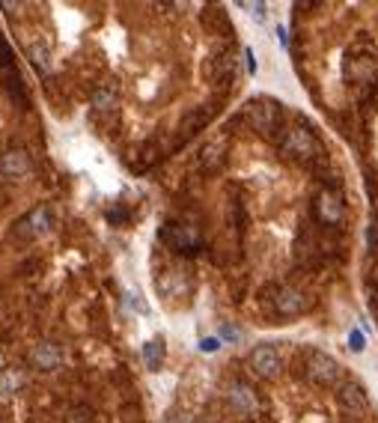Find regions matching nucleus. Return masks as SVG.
I'll return each mask as SVG.
<instances>
[{"label":"nucleus","instance_id":"1","mask_svg":"<svg viewBox=\"0 0 378 423\" xmlns=\"http://www.w3.org/2000/svg\"><path fill=\"white\" fill-rule=\"evenodd\" d=\"M280 152L292 162L304 164V167H313L319 162H325V147L319 140L316 128H310L307 123H298V125H289L280 137Z\"/></svg>","mask_w":378,"mask_h":423},{"label":"nucleus","instance_id":"2","mask_svg":"<svg viewBox=\"0 0 378 423\" xmlns=\"http://www.w3.org/2000/svg\"><path fill=\"white\" fill-rule=\"evenodd\" d=\"M244 120L251 123V128L256 135H263L268 140H280L283 137V105L271 96H259L251 98L244 108Z\"/></svg>","mask_w":378,"mask_h":423},{"label":"nucleus","instance_id":"3","mask_svg":"<svg viewBox=\"0 0 378 423\" xmlns=\"http://www.w3.org/2000/svg\"><path fill=\"white\" fill-rule=\"evenodd\" d=\"M301 373L313 388H337L343 382V363L322 349H307L301 358Z\"/></svg>","mask_w":378,"mask_h":423},{"label":"nucleus","instance_id":"4","mask_svg":"<svg viewBox=\"0 0 378 423\" xmlns=\"http://www.w3.org/2000/svg\"><path fill=\"white\" fill-rule=\"evenodd\" d=\"M375 72H378V54L372 48L370 39L355 42L352 48L345 51V60H343V75L352 86H363L375 81Z\"/></svg>","mask_w":378,"mask_h":423},{"label":"nucleus","instance_id":"5","mask_svg":"<svg viewBox=\"0 0 378 423\" xmlns=\"http://www.w3.org/2000/svg\"><path fill=\"white\" fill-rule=\"evenodd\" d=\"M313 218H316V224L331 227V230L343 227V221H345V197H343L340 188H333V185L319 188L316 197H313Z\"/></svg>","mask_w":378,"mask_h":423},{"label":"nucleus","instance_id":"6","mask_svg":"<svg viewBox=\"0 0 378 423\" xmlns=\"http://www.w3.org/2000/svg\"><path fill=\"white\" fill-rule=\"evenodd\" d=\"M0 81H4V90L9 93L12 101H18L21 108L30 105V96H27V86H24V78L16 66V57H12L6 39H0Z\"/></svg>","mask_w":378,"mask_h":423},{"label":"nucleus","instance_id":"7","mask_svg":"<svg viewBox=\"0 0 378 423\" xmlns=\"http://www.w3.org/2000/svg\"><path fill=\"white\" fill-rule=\"evenodd\" d=\"M161 242L176 254H197L202 247V236L194 224H182V221H167L161 227Z\"/></svg>","mask_w":378,"mask_h":423},{"label":"nucleus","instance_id":"8","mask_svg":"<svg viewBox=\"0 0 378 423\" xmlns=\"http://www.w3.org/2000/svg\"><path fill=\"white\" fill-rule=\"evenodd\" d=\"M310 295L301 293L298 286H277L271 289V310L283 316V319H292V316H301L310 310Z\"/></svg>","mask_w":378,"mask_h":423},{"label":"nucleus","instance_id":"9","mask_svg":"<svg viewBox=\"0 0 378 423\" xmlns=\"http://www.w3.org/2000/svg\"><path fill=\"white\" fill-rule=\"evenodd\" d=\"M12 227H16V236H18V239H42V236H48L51 227H54L51 206L39 203V206H33L27 215H21Z\"/></svg>","mask_w":378,"mask_h":423},{"label":"nucleus","instance_id":"10","mask_svg":"<svg viewBox=\"0 0 378 423\" xmlns=\"http://www.w3.org/2000/svg\"><path fill=\"white\" fill-rule=\"evenodd\" d=\"M337 400H340V408L348 414V417H367L372 412V402H370V393L360 382L348 378V382L340 385L337 390Z\"/></svg>","mask_w":378,"mask_h":423},{"label":"nucleus","instance_id":"11","mask_svg":"<svg viewBox=\"0 0 378 423\" xmlns=\"http://www.w3.org/2000/svg\"><path fill=\"white\" fill-rule=\"evenodd\" d=\"M33 173V158L27 150L21 147H9L4 155H0V176L9 179V182H18L27 179Z\"/></svg>","mask_w":378,"mask_h":423},{"label":"nucleus","instance_id":"12","mask_svg":"<svg viewBox=\"0 0 378 423\" xmlns=\"http://www.w3.org/2000/svg\"><path fill=\"white\" fill-rule=\"evenodd\" d=\"M251 370L259 376V378H277L280 370H283V358L280 352L274 349L271 343H263V346H256L253 352H251Z\"/></svg>","mask_w":378,"mask_h":423},{"label":"nucleus","instance_id":"13","mask_svg":"<svg viewBox=\"0 0 378 423\" xmlns=\"http://www.w3.org/2000/svg\"><path fill=\"white\" fill-rule=\"evenodd\" d=\"M27 361H30V367L39 370V373H54L63 363V349L57 346L54 340H42V343H36L30 349Z\"/></svg>","mask_w":378,"mask_h":423},{"label":"nucleus","instance_id":"14","mask_svg":"<svg viewBox=\"0 0 378 423\" xmlns=\"http://www.w3.org/2000/svg\"><path fill=\"white\" fill-rule=\"evenodd\" d=\"M229 405L232 412L241 414V417H256L259 414V400H256V390L244 382H232L229 385Z\"/></svg>","mask_w":378,"mask_h":423},{"label":"nucleus","instance_id":"15","mask_svg":"<svg viewBox=\"0 0 378 423\" xmlns=\"http://www.w3.org/2000/svg\"><path fill=\"white\" fill-rule=\"evenodd\" d=\"M236 66H239L236 51H232V48L217 51V54L212 57V63H209V78L217 81V84H224V81H229L232 75H236Z\"/></svg>","mask_w":378,"mask_h":423},{"label":"nucleus","instance_id":"16","mask_svg":"<svg viewBox=\"0 0 378 423\" xmlns=\"http://www.w3.org/2000/svg\"><path fill=\"white\" fill-rule=\"evenodd\" d=\"M24 382H27V376H24V370L18 367V363H16V367L0 370V402L16 400L21 393V388H24Z\"/></svg>","mask_w":378,"mask_h":423},{"label":"nucleus","instance_id":"17","mask_svg":"<svg viewBox=\"0 0 378 423\" xmlns=\"http://www.w3.org/2000/svg\"><path fill=\"white\" fill-rule=\"evenodd\" d=\"M27 60H30V66L39 72L42 78L54 75V54L48 48V42H33V45L27 48Z\"/></svg>","mask_w":378,"mask_h":423},{"label":"nucleus","instance_id":"18","mask_svg":"<svg viewBox=\"0 0 378 423\" xmlns=\"http://www.w3.org/2000/svg\"><path fill=\"white\" fill-rule=\"evenodd\" d=\"M209 120H212V111H209V108H197L194 113H188L185 120L179 123V143H185L188 137H194Z\"/></svg>","mask_w":378,"mask_h":423},{"label":"nucleus","instance_id":"19","mask_svg":"<svg viewBox=\"0 0 378 423\" xmlns=\"http://www.w3.org/2000/svg\"><path fill=\"white\" fill-rule=\"evenodd\" d=\"M224 152H227V140H212V143H206L202 147V152H200V170H217L224 164Z\"/></svg>","mask_w":378,"mask_h":423},{"label":"nucleus","instance_id":"20","mask_svg":"<svg viewBox=\"0 0 378 423\" xmlns=\"http://www.w3.org/2000/svg\"><path fill=\"white\" fill-rule=\"evenodd\" d=\"M164 355H167L164 337H152L147 346H143V363H147V370H149V373H158V370H161Z\"/></svg>","mask_w":378,"mask_h":423},{"label":"nucleus","instance_id":"21","mask_svg":"<svg viewBox=\"0 0 378 423\" xmlns=\"http://www.w3.org/2000/svg\"><path fill=\"white\" fill-rule=\"evenodd\" d=\"M93 108L98 113H108V111L116 108V90L113 86H96L93 90Z\"/></svg>","mask_w":378,"mask_h":423},{"label":"nucleus","instance_id":"22","mask_svg":"<svg viewBox=\"0 0 378 423\" xmlns=\"http://www.w3.org/2000/svg\"><path fill=\"white\" fill-rule=\"evenodd\" d=\"M84 417L90 420V417H93V412H90V408H84V405H81V408H75V412H71L69 423H84Z\"/></svg>","mask_w":378,"mask_h":423},{"label":"nucleus","instance_id":"23","mask_svg":"<svg viewBox=\"0 0 378 423\" xmlns=\"http://www.w3.org/2000/svg\"><path fill=\"white\" fill-rule=\"evenodd\" d=\"M200 349L202 352H217V349H221V340H214V337H206L200 343Z\"/></svg>","mask_w":378,"mask_h":423},{"label":"nucleus","instance_id":"24","mask_svg":"<svg viewBox=\"0 0 378 423\" xmlns=\"http://www.w3.org/2000/svg\"><path fill=\"white\" fill-rule=\"evenodd\" d=\"M164 423H191V417H188L185 412H170Z\"/></svg>","mask_w":378,"mask_h":423},{"label":"nucleus","instance_id":"25","mask_svg":"<svg viewBox=\"0 0 378 423\" xmlns=\"http://www.w3.org/2000/svg\"><path fill=\"white\" fill-rule=\"evenodd\" d=\"M348 340H352V352H360L363 343H367V340H363V334H357V331H352V337H348Z\"/></svg>","mask_w":378,"mask_h":423},{"label":"nucleus","instance_id":"26","mask_svg":"<svg viewBox=\"0 0 378 423\" xmlns=\"http://www.w3.org/2000/svg\"><path fill=\"white\" fill-rule=\"evenodd\" d=\"M244 57H247V69H251V72H256V60H253V51L247 48V51H244Z\"/></svg>","mask_w":378,"mask_h":423},{"label":"nucleus","instance_id":"27","mask_svg":"<svg viewBox=\"0 0 378 423\" xmlns=\"http://www.w3.org/2000/svg\"><path fill=\"white\" fill-rule=\"evenodd\" d=\"M224 337H229V340H239V331H236V328H229V325H224Z\"/></svg>","mask_w":378,"mask_h":423},{"label":"nucleus","instance_id":"28","mask_svg":"<svg viewBox=\"0 0 378 423\" xmlns=\"http://www.w3.org/2000/svg\"><path fill=\"white\" fill-rule=\"evenodd\" d=\"M375 232H378V221H375Z\"/></svg>","mask_w":378,"mask_h":423}]
</instances>
